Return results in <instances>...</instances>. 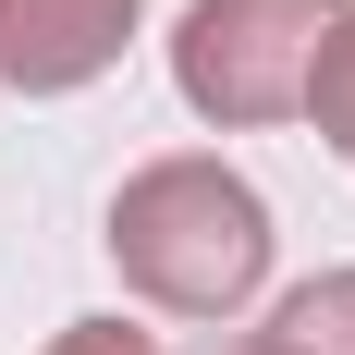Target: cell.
I'll return each instance as SVG.
<instances>
[{
	"instance_id": "52a82bcc",
	"label": "cell",
	"mask_w": 355,
	"mask_h": 355,
	"mask_svg": "<svg viewBox=\"0 0 355 355\" xmlns=\"http://www.w3.org/2000/svg\"><path fill=\"white\" fill-rule=\"evenodd\" d=\"M184 355H294L282 331H209V343H184Z\"/></svg>"
},
{
	"instance_id": "277c9868",
	"label": "cell",
	"mask_w": 355,
	"mask_h": 355,
	"mask_svg": "<svg viewBox=\"0 0 355 355\" xmlns=\"http://www.w3.org/2000/svg\"><path fill=\"white\" fill-rule=\"evenodd\" d=\"M270 331H282L294 355H355V270H319V282H294L282 306H270Z\"/></svg>"
},
{
	"instance_id": "6da1fadb",
	"label": "cell",
	"mask_w": 355,
	"mask_h": 355,
	"mask_svg": "<svg viewBox=\"0 0 355 355\" xmlns=\"http://www.w3.org/2000/svg\"><path fill=\"white\" fill-rule=\"evenodd\" d=\"M110 270L147 294V306H172V319H233L257 282H270V196H257L233 159H147V172H123V196H110Z\"/></svg>"
},
{
	"instance_id": "3957f363",
	"label": "cell",
	"mask_w": 355,
	"mask_h": 355,
	"mask_svg": "<svg viewBox=\"0 0 355 355\" xmlns=\"http://www.w3.org/2000/svg\"><path fill=\"white\" fill-rule=\"evenodd\" d=\"M135 49V0H0V86L12 98H73Z\"/></svg>"
},
{
	"instance_id": "8992f818",
	"label": "cell",
	"mask_w": 355,
	"mask_h": 355,
	"mask_svg": "<svg viewBox=\"0 0 355 355\" xmlns=\"http://www.w3.org/2000/svg\"><path fill=\"white\" fill-rule=\"evenodd\" d=\"M49 355H159V343L123 331V319H73V331H49Z\"/></svg>"
},
{
	"instance_id": "7a4b0ae2",
	"label": "cell",
	"mask_w": 355,
	"mask_h": 355,
	"mask_svg": "<svg viewBox=\"0 0 355 355\" xmlns=\"http://www.w3.org/2000/svg\"><path fill=\"white\" fill-rule=\"evenodd\" d=\"M343 0H184L172 25V86L196 123L245 135V123H294L306 73H319Z\"/></svg>"
},
{
	"instance_id": "5b68a950",
	"label": "cell",
	"mask_w": 355,
	"mask_h": 355,
	"mask_svg": "<svg viewBox=\"0 0 355 355\" xmlns=\"http://www.w3.org/2000/svg\"><path fill=\"white\" fill-rule=\"evenodd\" d=\"M306 123L331 135V159H355V0H343V25H331L319 73H306Z\"/></svg>"
}]
</instances>
